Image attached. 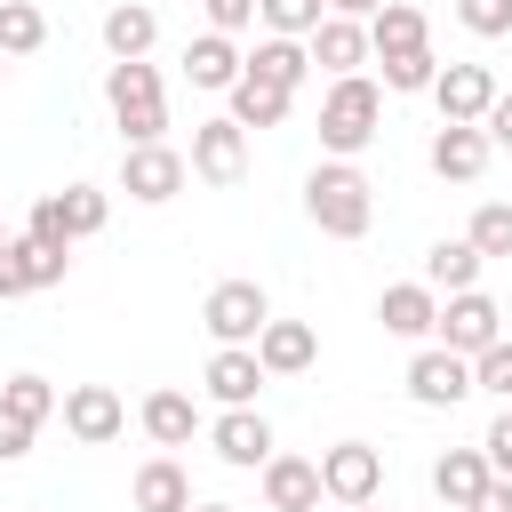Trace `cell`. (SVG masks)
I'll list each match as a JSON object with an SVG mask.
<instances>
[{
	"label": "cell",
	"mask_w": 512,
	"mask_h": 512,
	"mask_svg": "<svg viewBox=\"0 0 512 512\" xmlns=\"http://www.w3.org/2000/svg\"><path fill=\"white\" fill-rule=\"evenodd\" d=\"M376 128H384V88H376L368 72H336L328 96H320V144H328V160L368 152Z\"/></svg>",
	"instance_id": "6da1fadb"
},
{
	"label": "cell",
	"mask_w": 512,
	"mask_h": 512,
	"mask_svg": "<svg viewBox=\"0 0 512 512\" xmlns=\"http://www.w3.org/2000/svg\"><path fill=\"white\" fill-rule=\"evenodd\" d=\"M304 216H312L328 240H360V232L376 224V192H368V176H360L352 160H320V168L304 176Z\"/></svg>",
	"instance_id": "7a4b0ae2"
},
{
	"label": "cell",
	"mask_w": 512,
	"mask_h": 512,
	"mask_svg": "<svg viewBox=\"0 0 512 512\" xmlns=\"http://www.w3.org/2000/svg\"><path fill=\"white\" fill-rule=\"evenodd\" d=\"M104 104H112V128H120L128 144H160V128H168V88H160V72H152L144 56L104 64Z\"/></svg>",
	"instance_id": "3957f363"
},
{
	"label": "cell",
	"mask_w": 512,
	"mask_h": 512,
	"mask_svg": "<svg viewBox=\"0 0 512 512\" xmlns=\"http://www.w3.org/2000/svg\"><path fill=\"white\" fill-rule=\"evenodd\" d=\"M184 168H192L200 184H216V192H224V184H240V176H248V128H240L232 112L200 120V128H192V152H184Z\"/></svg>",
	"instance_id": "277c9868"
},
{
	"label": "cell",
	"mask_w": 512,
	"mask_h": 512,
	"mask_svg": "<svg viewBox=\"0 0 512 512\" xmlns=\"http://www.w3.org/2000/svg\"><path fill=\"white\" fill-rule=\"evenodd\" d=\"M264 320H272V296H264L256 280H216L208 304H200V328H208L216 344H256Z\"/></svg>",
	"instance_id": "5b68a950"
},
{
	"label": "cell",
	"mask_w": 512,
	"mask_h": 512,
	"mask_svg": "<svg viewBox=\"0 0 512 512\" xmlns=\"http://www.w3.org/2000/svg\"><path fill=\"white\" fill-rule=\"evenodd\" d=\"M312 464H320V496L328 504H368L384 488V448H368V440H336Z\"/></svg>",
	"instance_id": "8992f818"
},
{
	"label": "cell",
	"mask_w": 512,
	"mask_h": 512,
	"mask_svg": "<svg viewBox=\"0 0 512 512\" xmlns=\"http://www.w3.org/2000/svg\"><path fill=\"white\" fill-rule=\"evenodd\" d=\"M432 336H440L448 352H464V360H472V352H488V344L504 336V304H496V296H480V288H456V296L440 304Z\"/></svg>",
	"instance_id": "52a82bcc"
},
{
	"label": "cell",
	"mask_w": 512,
	"mask_h": 512,
	"mask_svg": "<svg viewBox=\"0 0 512 512\" xmlns=\"http://www.w3.org/2000/svg\"><path fill=\"white\" fill-rule=\"evenodd\" d=\"M56 416H64V432H72L80 448H112V440L128 432V400H120L112 384H72V392L56 400Z\"/></svg>",
	"instance_id": "ba28073f"
},
{
	"label": "cell",
	"mask_w": 512,
	"mask_h": 512,
	"mask_svg": "<svg viewBox=\"0 0 512 512\" xmlns=\"http://www.w3.org/2000/svg\"><path fill=\"white\" fill-rule=\"evenodd\" d=\"M184 176H192V168H184V152H176V144H128V152H120V192H128V200H144V208L176 200V192H184Z\"/></svg>",
	"instance_id": "9c48e42d"
},
{
	"label": "cell",
	"mask_w": 512,
	"mask_h": 512,
	"mask_svg": "<svg viewBox=\"0 0 512 512\" xmlns=\"http://www.w3.org/2000/svg\"><path fill=\"white\" fill-rule=\"evenodd\" d=\"M408 400H416V408H456V400H472V360L448 352V344H424V352L408 360Z\"/></svg>",
	"instance_id": "30bf717a"
},
{
	"label": "cell",
	"mask_w": 512,
	"mask_h": 512,
	"mask_svg": "<svg viewBox=\"0 0 512 512\" xmlns=\"http://www.w3.org/2000/svg\"><path fill=\"white\" fill-rule=\"evenodd\" d=\"M208 400L216 408H256V392H264V360H256V344H216V360H208Z\"/></svg>",
	"instance_id": "8fae6325"
},
{
	"label": "cell",
	"mask_w": 512,
	"mask_h": 512,
	"mask_svg": "<svg viewBox=\"0 0 512 512\" xmlns=\"http://www.w3.org/2000/svg\"><path fill=\"white\" fill-rule=\"evenodd\" d=\"M432 104H440V120H480L496 104V72L488 64H440L432 72Z\"/></svg>",
	"instance_id": "7c38bea8"
},
{
	"label": "cell",
	"mask_w": 512,
	"mask_h": 512,
	"mask_svg": "<svg viewBox=\"0 0 512 512\" xmlns=\"http://www.w3.org/2000/svg\"><path fill=\"white\" fill-rule=\"evenodd\" d=\"M488 136H480V120H440V136H432V176L440 184H472L480 168H488Z\"/></svg>",
	"instance_id": "4fadbf2b"
},
{
	"label": "cell",
	"mask_w": 512,
	"mask_h": 512,
	"mask_svg": "<svg viewBox=\"0 0 512 512\" xmlns=\"http://www.w3.org/2000/svg\"><path fill=\"white\" fill-rule=\"evenodd\" d=\"M208 448H216L224 464H240V472H256V464L272 456V424H264L256 408H224V416L208 424Z\"/></svg>",
	"instance_id": "5bb4252c"
},
{
	"label": "cell",
	"mask_w": 512,
	"mask_h": 512,
	"mask_svg": "<svg viewBox=\"0 0 512 512\" xmlns=\"http://www.w3.org/2000/svg\"><path fill=\"white\" fill-rule=\"evenodd\" d=\"M304 48H312V64L336 80V72H360L368 64V24H352V16H320L312 32H304Z\"/></svg>",
	"instance_id": "9a60e30c"
},
{
	"label": "cell",
	"mask_w": 512,
	"mask_h": 512,
	"mask_svg": "<svg viewBox=\"0 0 512 512\" xmlns=\"http://www.w3.org/2000/svg\"><path fill=\"white\" fill-rule=\"evenodd\" d=\"M256 360H264V376H304L320 360V336L304 320H264L256 328Z\"/></svg>",
	"instance_id": "2e32d148"
},
{
	"label": "cell",
	"mask_w": 512,
	"mask_h": 512,
	"mask_svg": "<svg viewBox=\"0 0 512 512\" xmlns=\"http://www.w3.org/2000/svg\"><path fill=\"white\" fill-rule=\"evenodd\" d=\"M264 504H272V512H312V504H320V464L272 448V456H264Z\"/></svg>",
	"instance_id": "e0dca14e"
},
{
	"label": "cell",
	"mask_w": 512,
	"mask_h": 512,
	"mask_svg": "<svg viewBox=\"0 0 512 512\" xmlns=\"http://www.w3.org/2000/svg\"><path fill=\"white\" fill-rule=\"evenodd\" d=\"M376 320H384L392 336L424 344V336H432V320H440V296H432L424 280H400V288H384V296H376Z\"/></svg>",
	"instance_id": "ac0fdd59"
},
{
	"label": "cell",
	"mask_w": 512,
	"mask_h": 512,
	"mask_svg": "<svg viewBox=\"0 0 512 512\" xmlns=\"http://www.w3.org/2000/svg\"><path fill=\"white\" fill-rule=\"evenodd\" d=\"M480 264H488V256H480L472 240H432V248H424V288H432V296L480 288Z\"/></svg>",
	"instance_id": "d6986e66"
},
{
	"label": "cell",
	"mask_w": 512,
	"mask_h": 512,
	"mask_svg": "<svg viewBox=\"0 0 512 512\" xmlns=\"http://www.w3.org/2000/svg\"><path fill=\"white\" fill-rule=\"evenodd\" d=\"M480 488H488V456H480V448H448V456L432 464V496H440L448 512H472Z\"/></svg>",
	"instance_id": "ffe728a7"
},
{
	"label": "cell",
	"mask_w": 512,
	"mask_h": 512,
	"mask_svg": "<svg viewBox=\"0 0 512 512\" xmlns=\"http://www.w3.org/2000/svg\"><path fill=\"white\" fill-rule=\"evenodd\" d=\"M136 512H192V480H184V464L176 456H152V464H136Z\"/></svg>",
	"instance_id": "44dd1931"
},
{
	"label": "cell",
	"mask_w": 512,
	"mask_h": 512,
	"mask_svg": "<svg viewBox=\"0 0 512 512\" xmlns=\"http://www.w3.org/2000/svg\"><path fill=\"white\" fill-rule=\"evenodd\" d=\"M152 40H160V16H152L144 0H120V8H104V48H112V64H128V56H152Z\"/></svg>",
	"instance_id": "7402d4cb"
},
{
	"label": "cell",
	"mask_w": 512,
	"mask_h": 512,
	"mask_svg": "<svg viewBox=\"0 0 512 512\" xmlns=\"http://www.w3.org/2000/svg\"><path fill=\"white\" fill-rule=\"evenodd\" d=\"M432 32H424V8H408V0H384L376 16H368V56H408V48H424Z\"/></svg>",
	"instance_id": "603a6c76"
},
{
	"label": "cell",
	"mask_w": 512,
	"mask_h": 512,
	"mask_svg": "<svg viewBox=\"0 0 512 512\" xmlns=\"http://www.w3.org/2000/svg\"><path fill=\"white\" fill-rule=\"evenodd\" d=\"M240 64H248V56L232 48V32H200V40L184 48V80H192V88H232Z\"/></svg>",
	"instance_id": "cb8c5ba5"
},
{
	"label": "cell",
	"mask_w": 512,
	"mask_h": 512,
	"mask_svg": "<svg viewBox=\"0 0 512 512\" xmlns=\"http://www.w3.org/2000/svg\"><path fill=\"white\" fill-rule=\"evenodd\" d=\"M224 96H232V120H240V128H280V120H288V104H296L288 88H272V80H256L248 64H240V80H232Z\"/></svg>",
	"instance_id": "d4e9b609"
},
{
	"label": "cell",
	"mask_w": 512,
	"mask_h": 512,
	"mask_svg": "<svg viewBox=\"0 0 512 512\" xmlns=\"http://www.w3.org/2000/svg\"><path fill=\"white\" fill-rule=\"evenodd\" d=\"M136 424H144L160 448H184V440L200 432V400H192V392H152V400L136 408Z\"/></svg>",
	"instance_id": "484cf974"
},
{
	"label": "cell",
	"mask_w": 512,
	"mask_h": 512,
	"mask_svg": "<svg viewBox=\"0 0 512 512\" xmlns=\"http://www.w3.org/2000/svg\"><path fill=\"white\" fill-rule=\"evenodd\" d=\"M248 72L296 96V88L312 80V48H304V40H280V32H272V40H256V56H248Z\"/></svg>",
	"instance_id": "4316f807"
},
{
	"label": "cell",
	"mask_w": 512,
	"mask_h": 512,
	"mask_svg": "<svg viewBox=\"0 0 512 512\" xmlns=\"http://www.w3.org/2000/svg\"><path fill=\"white\" fill-rule=\"evenodd\" d=\"M56 400H64V392H56V384H48V376H32V368H24V376H8V384H0V408H8V416H24V424H32V432H40V424H48V416H56Z\"/></svg>",
	"instance_id": "83f0119b"
},
{
	"label": "cell",
	"mask_w": 512,
	"mask_h": 512,
	"mask_svg": "<svg viewBox=\"0 0 512 512\" xmlns=\"http://www.w3.org/2000/svg\"><path fill=\"white\" fill-rule=\"evenodd\" d=\"M32 48H48V16H40L32 0H0V56L16 64V56H32Z\"/></svg>",
	"instance_id": "f1b7e54d"
},
{
	"label": "cell",
	"mask_w": 512,
	"mask_h": 512,
	"mask_svg": "<svg viewBox=\"0 0 512 512\" xmlns=\"http://www.w3.org/2000/svg\"><path fill=\"white\" fill-rule=\"evenodd\" d=\"M56 208H64V240L104 232V216H112V200H104L96 184H64V192H56Z\"/></svg>",
	"instance_id": "f546056e"
},
{
	"label": "cell",
	"mask_w": 512,
	"mask_h": 512,
	"mask_svg": "<svg viewBox=\"0 0 512 512\" xmlns=\"http://www.w3.org/2000/svg\"><path fill=\"white\" fill-rule=\"evenodd\" d=\"M480 256H512V200H480L472 208V232H464Z\"/></svg>",
	"instance_id": "4dcf8cb0"
},
{
	"label": "cell",
	"mask_w": 512,
	"mask_h": 512,
	"mask_svg": "<svg viewBox=\"0 0 512 512\" xmlns=\"http://www.w3.org/2000/svg\"><path fill=\"white\" fill-rule=\"evenodd\" d=\"M256 16H264L280 40H304V32L328 16V0H256Z\"/></svg>",
	"instance_id": "1f68e13d"
},
{
	"label": "cell",
	"mask_w": 512,
	"mask_h": 512,
	"mask_svg": "<svg viewBox=\"0 0 512 512\" xmlns=\"http://www.w3.org/2000/svg\"><path fill=\"white\" fill-rule=\"evenodd\" d=\"M376 64H384V88H400V96L432 88V72H440V56H432V48H408V56H376Z\"/></svg>",
	"instance_id": "d6a6232c"
},
{
	"label": "cell",
	"mask_w": 512,
	"mask_h": 512,
	"mask_svg": "<svg viewBox=\"0 0 512 512\" xmlns=\"http://www.w3.org/2000/svg\"><path fill=\"white\" fill-rule=\"evenodd\" d=\"M472 392H496V400H512V336H496L488 352H472Z\"/></svg>",
	"instance_id": "836d02e7"
},
{
	"label": "cell",
	"mask_w": 512,
	"mask_h": 512,
	"mask_svg": "<svg viewBox=\"0 0 512 512\" xmlns=\"http://www.w3.org/2000/svg\"><path fill=\"white\" fill-rule=\"evenodd\" d=\"M456 24L472 40H504L512 32V0H456Z\"/></svg>",
	"instance_id": "e575fe53"
},
{
	"label": "cell",
	"mask_w": 512,
	"mask_h": 512,
	"mask_svg": "<svg viewBox=\"0 0 512 512\" xmlns=\"http://www.w3.org/2000/svg\"><path fill=\"white\" fill-rule=\"evenodd\" d=\"M16 256H24V280L32 288H56L64 264H72V248H40V240H16Z\"/></svg>",
	"instance_id": "d590c367"
},
{
	"label": "cell",
	"mask_w": 512,
	"mask_h": 512,
	"mask_svg": "<svg viewBox=\"0 0 512 512\" xmlns=\"http://www.w3.org/2000/svg\"><path fill=\"white\" fill-rule=\"evenodd\" d=\"M24 240H40V248H72V240H64V208H56V192H48V200H32Z\"/></svg>",
	"instance_id": "8d00e7d4"
},
{
	"label": "cell",
	"mask_w": 512,
	"mask_h": 512,
	"mask_svg": "<svg viewBox=\"0 0 512 512\" xmlns=\"http://www.w3.org/2000/svg\"><path fill=\"white\" fill-rule=\"evenodd\" d=\"M480 456H488V472H504V480H512V400H504V416L480 432Z\"/></svg>",
	"instance_id": "74e56055"
},
{
	"label": "cell",
	"mask_w": 512,
	"mask_h": 512,
	"mask_svg": "<svg viewBox=\"0 0 512 512\" xmlns=\"http://www.w3.org/2000/svg\"><path fill=\"white\" fill-rule=\"evenodd\" d=\"M200 16H208V32H248L256 0H200Z\"/></svg>",
	"instance_id": "f35d334b"
},
{
	"label": "cell",
	"mask_w": 512,
	"mask_h": 512,
	"mask_svg": "<svg viewBox=\"0 0 512 512\" xmlns=\"http://www.w3.org/2000/svg\"><path fill=\"white\" fill-rule=\"evenodd\" d=\"M480 136H488L496 152H512V96H504V88H496V104L480 112Z\"/></svg>",
	"instance_id": "ab89813d"
},
{
	"label": "cell",
	"mask_w": 512,
	"mask_h": 512,
	"mask_svg": "<svg viewBox=\"0 0 512 512\" xmlns=\"http://www.w3.org/2000/svg\"><path fill=\"white\" fill-rule=\"evenodd\" d=\"M16 456H32V424L0 408V464H16Z\"/></svg>",
	"instance_id": "60d3db41"
},
{
	"label": "cell",
	"mask_w": 512,
	"mask_h": 512,
	"mask_svg": "<svg viewBox=\"0 0 512 512\" xmlns=\"http://www.w3.org/2000/svg\"><path fill=\"white\" fill-rule=\"evenodd\" d=\"M0 296H32V280H24V256H16V240L0 248Z\"/></svg>",
	"instance_id": "b9f144b4"
},
{
	"label": "cell",
	"mask_w": 512,
	"mask_h": 512,
	"mask_svg": "<svg viewBox=\"0 0 512 512\" xmlns=\"http://www.w3.org/2000/svg\"><path fill=\"white\" fill-rule=\"evenodd\" d=\"M472 512H512V480H504V472H488V488L472 496Z\"/></svg>",
	"instance_id": "7bdbcfd3"
},
{
	"label": "cell",
	"mask_w": 512,
	"mask_h": 512,
	"mask_svg": "<svg viewBox=\"0 0 512 512\" xmlns=\"http://www.w3.org/2000/svg\"><path fill=\"white\" fill-rule=\"evenodd\" d=\"M376 8H384V0H328V16H352V24H368Z\"/></svg>",
	"instance_id": "ee69618b"
},
{
	"label": "cell",
	"mask_w": 512,
	"mask_h": 512,
	"mask_svg": "<svg viewBox=\"0 0 512 512\" xmlns=\"http://www.w3.org/2000/svg\"><path fill=\"white\" fill-rule=\"evenodd\" d=\"M192 512H232V504H192Z\"/></svg>",
	"instance_id": "f6af8a7d"
},
{
	"label": "cell",
	"mask_w": 512,
	"mask_h": 512,
	"mask_svg": "<svg viewBox=\"0 0 512 512\" xmlns=\"http://www.w3.org/2000/svg\"><path fill=\"white\" fill-rule=\"evenodd\" d=\"M344 512H376V496H368V504H344Z\"/></svg>",
	"instance_id": "bcb514c9"
},
{
	"label": "cell",
	"mask_w": 512,
	"mask_h": 512,
	"mask_svg": "<svg viewBox=\"0 0 512 512\" xmlns=\"http://www.w3.org/2000/svg\"><path fill=\"white\" fill-rule=\"evenodd\" d=\"M0 248H8V232H0Z\"/></svg>",
	"instance_id": "7dc6e473"
},
{
	"label": "cell",
	"mask_w": 512,
	"mask_h": 512,
	"mask_svg": "<svg viewBox=\"0 0 512 512\" xmlns=\"http://www.w3.org/2000/svg\"><path fill=\"white\" fill-rule=\"evenodd\" d=\"M0 72H8V56H0Z\"/></svg>",
	"instance_id": "c3c4849f"
},
{
	"label": "cell",
	"mask_w": 512,
	"mask_h": 512,
	"mask_svg": "<svg viewBox=\"0 0 512 512\" xmlns=\"http://www.w3.org/2000/svg\"><path fill=\"white\" fill-rule=\"evenodd\" d=\"M312 512H320V504H312Z\"/></svg>",
	"instance_id": "681fc988"
}]
</instances>
